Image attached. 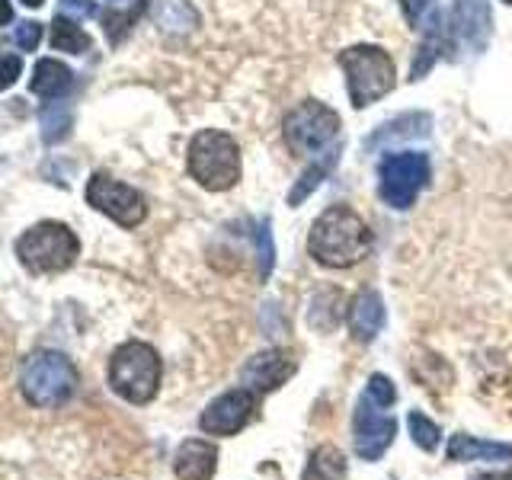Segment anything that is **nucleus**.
<instances>
[{
    "mask_svg": "<svg viewBox=\"0 0 512 480\" xmlns=\"http://www.w3.org/2000/svg\"><path fill=\"white\" fill-rule=\"evenodd\" d=\"M26 7H42V0H23Z\"/></svg>",
    "mask_w": 512,
    "mask_h": 480,
    "instance_id": "32",
    "label": "nucleus"
},
{
    "mask_svg": "<svg viewBox=\"0 0 512 480\" xmlns=\"http://www.w3.org/2000/svg\"><path fill=\"white\" fill-rule=\"evenodd\" d=\"M61 10L71 13V16H93L96 4L93 0H61Z\"/></svg>",
    "mask_w": 512,
    "mask_h": 480,
    "instance_id": "29",
    "label": "nucleus"
},
{
    "mask_svg": "<svg viewBox=\"0 0 512 480\" xmlns=\"http://www.w3.org/2000/svg\"><path fill=\"white\" fill-rule=\"evenodd\" d=\"M16 45L23 48V52H36V45H39V39H42V23H36V20H29V23H23L20 29H16Z\"/></svg>",
    "mask_w": 512,
    "mask_h": 480,
    "instance_id": "26",
    "label": "nucleus"
},
{
    "mask_svg": "<svg viewBox=\"0 0 512 480\" xmlns=\"http://www.w3.org/2000/svg\"><path fill=\"white\" fill-rule=\"evenodd\" d=\"M218 468V448L205 439H186L176 448L173 471L180 480H212Z\"/></svg>",
    "mask_w": 512,
    "mask_h": 480,
    "instance_id": "15",
    "label": "nucleus"
},
{
    "mask_svg": "<svg viewBox=\"0 0 512 480\" xmlns=\"http://www.w3.org/2000/svg\"><path fill=\"white\" fill-rule=\"evenodd\" d=\"M432 167L423 151H397L378 164V196L388 208L407 212L416 196L429 186Z\"/></svg>",
    "mask_w": 512,
    "mask_h": 480,
    "instance_id": "8",
    "label": "nucleus"
},
{
    "mask_svg": "<svg viewBox=\"0 0 512 480\" xmlns=\"http://www.w3.org/2000/svg\"><path fill=\"white\" fill-rule=\"evenodd\" d=\"M429 128H432L429 112H407V116H397L391 122H384L381 128H375V135L365 141V148L378 151V148H384V144H394V141L423 138V135H429Z\"/></svg>",
    "mask_w": 512,
    "mask_h": 480,
    "instance_id": "16",
    "label": "nucleus"
},
{
    "mask_svg": "<svg viewBox=\"0 0 512 480\" xmlns=\"http://www.w3.org/2000/svg\"><path fill=\"white\" fill-rule=\"evenodd\" d=\"M295 372V362L288 352L282 349H269V352H260V356H253L247 365H244V372H240V378H244V388L250 391H276L282 388V384L292 378Z\"/></svg>",
    "mask_w": 512,
    "mask_h": 480,
    "instance_id": "13",
    "label": "nucleus"
},
{
    "mask_svg": "<svg viewBox=\"0 0 512 480\" xmlns=\"http://www.w3.org/2000/svg\"><path fill=\"white\" fill-rule=\"evenodd\" d=\"M343 474H346V458H343L340 448L320 445L308 461L304 480H343Z\"/></svg>",
    "mask_w": 512,
    "mask_h": 480,
    "instance_id": "21",
    "label": "nucleus"
},
{
    "mask_svg": "<svg viewBox=\"0 0 512 480\" xmlns=\"http://www.w3.org/2000/svg\"><path fill=\"white\" fill-rule=\"evenodd\" d=\"M144 7H148V0H138V7H135V10H128V13H116V10H109V13L103 16V26H106V32H109L112 39L119 42V39H122V32L135 26V20L141 16V10H144Z\"/></svg>",
    "mask_w": 512,
    "mask_h": 480,
    "instance_id": "24",
    "label": "nucleus"
},
{
    "mask_svg": "<svg viewBox=\"0 0 512 480\" xmlns=\"http://www.w3.org/2000/svg\"><path fill=\"white\" fill-rule=\"evenodd\" d=\"M448 461H512V445L509 442H487V439H474V436H452L448 442Z\"/></svg>",
    "mask_w": 512,
    "mask_h": 480,
    "instance_id": "17",
    "label": "nucleus"
},
{
    "mask_svg": "<svg viewBox=\"0 0 512 480\" xmlns=\"http://www.w3.org/2000/svg\"><path fill=\"white\" fill-rule=\"evenodd\" d=\"M503 4H509V7H512V0H503Z\"/></svg>",
    "mask_w": 512,
    "mask_h": 480,
    "instance_id": "33",
    "label": "nucleus"
},
{
    "mask_svg": "<svg viewBox=\"0 0 512 480\" xmlns=\"http://www.w3.org/2000/svg\"><path fill=\"white\" fill-rule=\"evenodd\" d=\"M189 176L208 192H224L237 186L240 180V148L228 132L218 128H205V132L192 135L186 151Z\"/></svg>",
    "mask_w": 512,
    "mask_h": 480,
    "instance_id": "2",
    "label": "nucleus"
},
{
    "mask_svg": "<svg viewBox=\"0 0 512 480\" xmlns=\"http://www.w3.org/2000/svg\"><path fill=\"white\" fill-rule=\"evenodd\" d=\"M71 68L68 64H61L55 58H42L36 64V71H32V93H39V96H61L64 90L71 87Z\"/></svg>",
    "mask_w": 512,
    "mask_h": 480,
    "instance_id": "19",
    "label": "nucleus"
},
{
    "mask_svg": "<svg viewBox=\"0 0 512 480\" xmlns=\"http://www.w3.org/2000/svg\"><path fill=\"white\" fill-rule=\"evenodd\" d=\"M336 160H340V144H330L327 151H320V154H314V164L301 173V180L292 186V192H288V205L292 208H298L304 199L311 196V192L327 180L330 176V170L336 167Z\"/></svg>",
    "mask_w": 512,
    "mask_h": 480,
    "instance_id": "18",
    "label": "nucleus"
},
{
    "mask_svg": "<svg viewBox=\"0 0 512 480\" xmlns=\"http://www.w3.org/2000/svg\"><path fill=\"white\" fill-rule=\"evenodd\" d=\"M256 240H260V276L269 279V272H272V237H269V221L260 224V234H256Z\"/></svg>",
    "mask_w": 512,
    "mask_h": 480,
    "instance_id": "28",
    "label": "nucleus"
},
{
    "mask_svg": "<svg viewBox=\"0 0 512 480\" xmlns=\"http://www.w3.org/2000/svg\"><path fill=\"white\" fill-rule=\"evenodd\" d=\"M87 202L96 212H103L116 224H122V228H138L148 218V205H144L141 192L112 180L106 173H93V180L87 183Z\"/></svg>",
    "mask_w": 512,
    "mask_h": 480,
    "instance_id": "9",
    "label": "nucleus"
},
{
    "mask_svg": "<svg viewBox=\"0 0 512 480\" xmlns=\"http://www.w3.org/2000/svg\"><path fill=\"white\" fill-rule=\"evenodd\" d=\"M471 480H512V468L506 474H474Z\"/></svg>",
    "mask_w": 512,
    "mask_h": 480,
    "instance_id": "31",
    "label": "nucleus"
},
{
    "mask_svg": "<svg viewBox=\"0 0 512 480\" xmlns=\"http://www.w3.org/2000/svg\"><path fill=\"white\" fill-rule=\"evenodd\" d=\"M52 48L55 52L80 55L90 48V36L77 23H71L68 16H58V20H52Z\"/></svg>",
    "mask_w": 512,
    "mask_h": 480,
    "instance_id": "22",
    "label": "nucleus"
},
{
    "mask_svg": "<svg viewBox=\"0 0 512 480\" xmlns=\"http://www.w3.org/2000/svg\"><path fill=\"white\" fill-rule=\"evenodd\" d=\"M20 388L32 407H61L77 391V368L64 352H32L23 365Z\"/></svg>",
    "mask_w": 512,
    "mask_h": 480,
    "instance_id": "5",
    "label": "nucleus"
},
{
    "mask_svg": "<svg viewBox=\"0 0 512 480\" xmlns=\"http://www.w3.org/2000/svg\"><path fill=\"white\" fill-rule=\"evenodd\" d=\"M160 356L148 343H122L109 359V388L128 404H151L160 391Z\"/></svg>",
    "mask_w": 512,
    "mask_h": 480,
    "instance_id": "4",
    "label": "nucleus"
},
{
    "mask_svg": "<svg viewBox=\"0 0 512 480\" xmlns=\"http://www.w3.org/2000/svg\"><path fill=\"white\" fill-rule=\"evenodd\" d=\"M311 256L327 269H349L362 263L372 250V231L359 212L349 205H330L327 212L311 224L308 234Z\"/></svg>",
    "mask_w": 512,
    "mask_h": 480,
    "instance_id": "1",
    "label": "nucleus"
},
{
    "mask_svg": "<svg viewBox=\"0 0 512 480\" xmlns=\"http://www.w3.org/2000/svg\"><path fill=\"white\" fill-rule=\"evenodd\" d=\"M365 397L372 400L375 407H391L394 400H397V388L391 384V378H384V375H372L365 384Z\"/></svg>",
    "mask_w": 512,
    "mask_h": 480,
    "instance_id": "25",
    "label": "nucleus"
},
{
    "mask_svg": "<svg viewBox=\"0 0 512 480\" xmlns=\"http://www.w3.org/2000/svg\"><path fill=\"white\" fill-rule=\"evenodd\" d=\"M407 426H410V439H413V445L416 448H423V452H436L439 448V442H442V429L429 420V416H423V413H410L407 416Z\"/></svg>",
    "mask_w": 512,
    "mask_h": 480,
    "instance_id": "23",
    "label": "nucleus"
},
{
    "mask_svg": "<svg viewBox=\"0 0 512 480\" xmlns=\"http://www.w3.org/2000/svg\"><path fill=\"white\" fill-rule=\"evenodd\" d=\"M13 20V7H10V0H0V26H7Z\"/></svg>",
    "mask_w": 512,
    "mask_h": 480,
    "instance_id": "30",
    "label": "nucleus"
},
{
    "mask_svg": "<svg viewBox=\"0 0 512 480\" xmlns=\"http://www.w3.org/2000/svg\"><path fill=\"white\" fill-rule=\"evenodd\" d=\"M23 74V61L16 58V55H7V58H0V93L10 90L16 84V77Z\"/></svg>",
    "mask_w": 512,
    "mask_h": 480,
    "instance_id": "27",
    "label": "nucleus"
},
{
    "mask_svg": "<svg viewBox=\"0 0 512 480\" xmlns=\"http://www.w3.org/2000/svg\"><path fill=\"white\" fill-rule=\"evenodd\" d=\"M256 407H260V394L250 388H234L205 407V413L199 416V426L208 436H237L253 420Z\"/></svg>",
    "mask_w": 512,
    "mask_h": 480,
    "instance_id": "10",
    "label": "nucleus"
},
{
    "mask_svg": "<svg viewBox=\"0 0 512 480\" xmlns=\"http://www.w3.org/2000/svg\"><path fill=\"white\" fill-rule=\"evenodd\" d=\"M80 253L77 234L61 221H42L36 228H29L20 240H16V256L29 272H64L74 266Z\"/></svg>",
    "mask_w": 512,
    "mask_h": 480,
    "instance_id": "6",
    "label": "nucleus"
},
{
    "mask_svg": "<svg viewBox=\"0 0 512 480\" xmlns=\"http://www.w3.org/2000/svg\"><path fill=\"white\" fill-rule=\"evenodd\" d=\"M452 36L461 48L480 55L493 36V10L490 0H455L452 10Z\"/></svg>",
    "mask_w": 512,
    "mask_h": 480,
    "instance_id": "12",
    "label": "nucleus"
},
{
    "mask_svg": "<svg viewBox=\"0 0 512 480\" xmlns=\"http://www.w3.org/2000/svg\"><path fill=\"white\" fill-rule=\"evenodd\" d=\"M384 327V301L375 288H362L349 304V333L356 343H372Z\"/></svg>",
    "mask_w": 512,
    "mask_h": 480,
    "instance_id": "14",
    "label": "nucleus"
},
{
    "mask_svg": "<svg viewBox=\"0 0 512 480\" xmlns=\"http://www.w3.org/2000/svg\"><path fill=\"white\" fill-rule=\"evenodd\" d=\"M340 68L346 74L349 103L356 109H365L378 103L381 96L394 90V61L381 45H352L340 52Z\"/></svg>",
    "mask_w": 512,
    "mask_h": 480,
    "instance_id": "3",
    "label": "nucleus"
},
{
    "mask_svg": "<svg viewBox=\"0 0 512 480\" xmlns=\"http://www.w3.org/2000/svg\"><path fill=\"white\" fill-rule=\"evenodd\" d=\"M340 112L330 109L320 100H304L295 109H288V116L282 122L285 144L298 157H314L320 151H327L330 144L340 135Z\"/></svg>",
    "mask_w": 512,
    "mask_h": 480,
    "instance_id": "7",
    "label": "nucleus"
},
{
    "mask_svg": "<svg viewBox=\"0 0 512 480\" xmlns=\"http://www.w3.org/2000/svg\"><path fill=\"white\" fill-rule=\"evenodd\" d=\"M378 410L381 407H375L368 397L359 400V410H356V452L365 461H378L384 452H388L394 436H397L394 416L378 413Z\"/></svg>",
    "mask_w": 512,
    "mask_h": 480,
    "instance_id": "11",
    "label": "nucleus"
},
{
    "mask_svg": "<svg viewBox=\"0 0 512 480\" xmlns=\"http://www.w3.org/2000/svg\"><path fill=\"white\" fill-rule=\"evenodd\" d=\"M400 10H404L407 23L413 29H420L423 36H429V32H439L445 29V16L439 10L436 0H397Z\"/></svg>",
    "mask_w": 512,
    "mask_h": 480,
    "instance_id": "20",
    "label": "nucleus"
}]
</instances>
